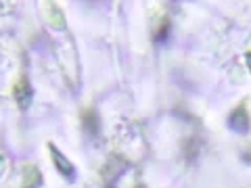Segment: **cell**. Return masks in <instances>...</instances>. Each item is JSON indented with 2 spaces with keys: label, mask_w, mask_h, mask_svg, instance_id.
Returning a JSON list of instances; mask_svg holds the SVG:
<instances>
[{
  "label": "cell",
  "mask_w": 251,
  "mask_h": 188,
  "mask_svg": "<svg viewBox=\"0 0 251 188\" xmlns=\"http://www.w3.org/2000/svg\"><path fill=\"white\" fill-rule=\"evenodd\" d=\"M50 153H52V157H54V161L59 163L57 167L61 169V174H65V176L72 178V176H74V167H72V163H69L67 159H63V155H61V153H59L54 146H50Z\"/></svg>",
  "instance_id": "cell-1"
},
{
  "label": "cell",
  "mask_w": 251,
  "mask_h": 188,
  "mask_svg": "<svg viewBox=\"0 0 251 188\" xmlns=\"http://www.w3.org/2000/svg\"><path fill=\"white\" fill-rule=\"evenodd\" d=\"M247 61H249V69H251V54H247Z\"/></svg>",
  "instance_id": "cell-2"
},
{
  "label": "cell",
  "mask_w": 251,
  "mask_h": 188,
  "mask_svg": "<svg viewBox=\"0 0 251 188\" xmlns=\"http://www.w3.org/2000/svg\"><path fill=\"white\" fill-rule=\"evenodd\" d=\"M138 188H143V186H138Z\"/></svg>",
  "instance_id": "cell-3"
}]
</instances>
